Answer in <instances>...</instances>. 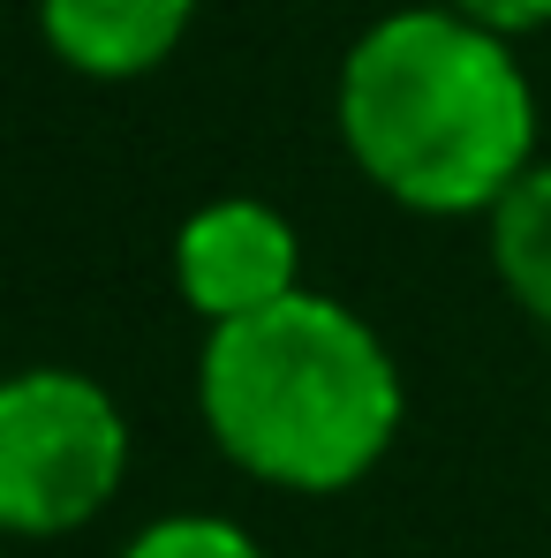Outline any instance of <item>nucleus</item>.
I'll return each mask as SVG.
<instances>
[{
  "label": "nucleus",
  "mask_w": 551,
  "mask_h": 558,
  "mask_svg": "<svg viewBox=\"0 0 551 558\" xmlns=\"http://www.w3.org/2000/svg\"><path fill=\"white\" fill-rule=\"evenodd\" d=\"M333 121L348 159L423 219H491L537 167V84L514 38L446 0L393 8L348 46Z\"/></svg>",
  "instance_id": "f257e3e1"
},
{
  "label": "nucleus",
  "mask_w": 551,
  "mask_h": 558,
  "mask_svg": "<svg viewBox=\"0 0 551 558\" xmlns=\"http://www.w3.org/2000/svg\"><path fill=\"white\" fill-rule=\"evenodd\" d=\"M196 408L227 461L273 490L333 498L385 461L408 392L363 317L318 287L204 332Z\"/></svg>",
  "instance_id": "f03ea898"
},
{
  "label": "nucleus",
  "mask_w": 551,
  "mask_h": 558,
  "mask_svg": "<svg viewBox=\"0 0 551 558\" xmlns=\"http://www.w3.org/2000/svg\"><path fill=\"white\" fill-rule=\"evenodd\" d=\"M129 475V415L84 371L0 377V536H76Z\"/></svg>",
  "instance_id": "7ed1b4c3"
},
{
  "label": "nucleus",
  "mask_w": 551,
  "mask_h": 558,
  "mask_svg": "<svg viewBox=\"0 0 551 558\" xmlns=\"http://www.w3.org/2000/svg\"><path fill=\"white\" fill-rule=\"evenodd\" d=\"M175 287L204 325H242L302 294V234L265 196L196 204L175 234Z\"/></svg>",
  "instance_id": "20e7f679"
},
{
  "label": "nucleus",
  "mask_w": 551,
  "mask_h": 558,
  "mask_svg": "<svg viewBox=\"0 0 551 558\" xmlns=\"http://www.w3.org/2000/svg\"><path fill=\"white\" fill-rule=\"evenodd\" d=\"M196 23V0H38V38L92 84L152 76Z\"/></svg>",
  "instance_id": "39448f33"
},
{
  "label": "nucleus",
  "mask_w": 551,
  "mask_h": 558,
  "mask_svg": "<svg viewBox=\"0 0 551 558\" xmlns=\"http://www.w3.org/2000/svg\"><path fill=\"white\" fill-rule=\"evenodd\" d=\"M491 265L506 294L551 332V159H537L491 211Z\"/></svg>",
  "instance_id": "423d86ee"
},
{
  "label": "nucleus",
  "mask_w": 551,
  "mask_h": 558,
  "mask_svg": "<svg viewBox=\"0 0 551 558\" xmlns=\"http://www.w3.org/2000/svg\"><path fill=\"white\" fill-rule=\"evenodd\" d=\"M121 558H273L250 529H235V521H219V513H167V521H152V529H136Z\"/></svg>",
  "instance_id": "0eeeda50"
},
{
  "label": "nucleus",
  "mask_w": 551,
  "mask_h": 558,
  "mask_svg": "<svg viewBox=\"0 0 551 558\" xmlns=\"http://www.w3.org/2000/svg\"><path fill=\"white\" fill-rule=\"evenodd\" d=\"M446 8H460L468 23H483L499 38H522V31H544L551 23V0H446Z\"/></svg>",
  "instance_id": "6e6552de"
},
{
  "label": "nucleus",
  "mask_w": 551,
  "mask_h": 558,
  "mask_svg": "<svg viewBox=\"0 0 551 558\" xmlns=\"http://www.w3.org/2000/svg\"><path fill=\"white\" fill-rule=\"evenodd\" d=\"M0 544H8V536H0Z\"/></svg>",
  "instance_id": "1a4fd4ad"
}]
</instances>
